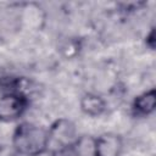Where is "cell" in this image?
I'll list each match as a JSON object with an SVG mask.
<instances>
[{
    "label": "cell",
    "mask_w": 156,
    "mask_h": 156,
    "mask_svg": "<svg viewBox=\"0 0 156 156\" xmlns=\"http://www.w3.org/2000/svg\"><path fill=\"white\" fill-rule=\"evenodd\" d=\"M123 150V141L119 135L105 133L96 138L98 156H119Z\"/></svg>",
    "instance_id": "5"
},
{
    "label": "cell",
    "mask_w": 156,
    "mask_h": 156,
    "mask_svg": "<svg viewBox=\"0 0 156 156\" xmlns=\"http://www.w3.org/2000/svg\"><path fill=\"white\" fill-rule=\"evenodd\" d=\"M49 136L50 141L55 140L58 143V147L66 146L72 144L76 138V128L72 122L67 119H57L50 128H49Z\"/></svg>",
    "instance_id": "4"
},
{
    "label": "cell",
    "mask_w": 156,
    "mask_h": 156,
    "mask_svg": "<svg viewBox=\"0 0 156 156\" xmlns=\"http://www.w3.org/2000/svg\"><path fill=\"white\" fill-rule=\"evenodd\" d=\"M51 156H98L96 138L91 135L77 138L72 144L57 147Z\"/></svg>",
    "instance_id": "3"
},
{
    "label": "cell",
    "mask_w": 156,
    "mask_h": 156,
    "mask_svg": "<svg viewBox=\"0 0 156 156\" xmlns=\"http://www.w3.org/2000/svg\"><path fill=\"white\" fill-rule=\"evenodd\" d=\"M133 107L139 115H144V116L154 112V110L156 107V91H155V89H151V90L145 91V93L140 94L139 96H136L134 100Z\"/></svg>",
    "instance_id": "7"
},
{
    "label": "cell",
    "mask_w": 156,
    "mask_h": 156,
    "mask_svg": "<svg viewBox=\"0 0 156 156\" xmlns=\"http://www.w3.org/2000/svg\"><path fill=\"white\" fill-rule=\"evenodd\" d=\"M80 108L89 116H100L106 110L105 100L96 94H85L80 99Z\"/></svg>",
    "instance_id": "6"
},
{
    "label": "cell",
    "mask_w": 156,
    "mask_h": 156,
    "mask_svg": "<svg viewBox=\"0 0 156 156\" xmlns=\"http://www.w3.org/2000/svg\"><path fill=\"white\" fill-rule=\"evenodd\" d=\"M49 144V129L29 122L18 124L12 135L15 150L23 156H39L48 150Z\"/></svg>",
    "instance_id": "1"
},
{
    "label": "cell",
    "mask_w": 156,
    "mask_h": 156,
    "mask_svg": "<svg viewBox=\"0 0 156 156\" xmlns=\"http://www.w3.org/2000/svg\"><path fill=\"white\" fill-rule=\"evenodd\" d=\"M27 98L21 93H7L0 98V121L9 122L20 118L27 107Z\"/></svg>",
    "instance_id": "2"
},
{
    "label": "cell",
    "mask_w": 156,
    "mask_h": 156,
    "mask_svg": "<svg viewBox=\"0 0 156 156\" xmlns=\"http://www.w3.org/2000/svg\"><path fill=\"white\" fill-rule=\"evenodd\" d=\"M147 43H149V45H150L151 48H154V30H151V33H150V37H149V40H147Z\"/></svg>",
    "instance_id": "8"
}]
</instances>
